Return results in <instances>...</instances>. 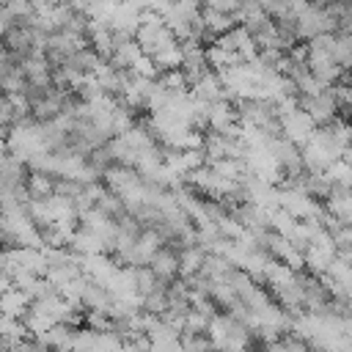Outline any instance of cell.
I'll return each instance as SVG.
<instances>
[{"label":"cell","instance_id":"obj_1","mask_svg":"<svg viewBox=\"0 0 352 352\" xmlns=\"http://www.w3.org/2000/svg\"><path fill=\"white\" fill-rule=\"evenodd\" d=\"M314 124H316V121H314L308 113H302V110H289V116H286V132H289L294 140H311Z\"/></svg>","mask_w":352,"mask_h":352},{"label":"cell","instance_id":"obj_2","mask_svg":"<svg viewBox=\"0 0 352 352\" xmlns=\"http://www.w3.org/2000/svg\"><path fill=\"white\" fill-rule=\"evenodd\" d=\"M333 58H336L344 69H349V66H352V33H344V30H338V33H336Z\"/></svg>","mask_w":352,"mask_h":352}]
</instances>
